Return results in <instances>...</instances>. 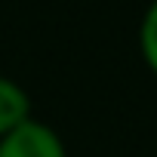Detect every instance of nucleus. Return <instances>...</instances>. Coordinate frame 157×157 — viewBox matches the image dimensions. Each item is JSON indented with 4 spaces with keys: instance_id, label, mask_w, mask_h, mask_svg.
<instances>
[{
    "instance_id": "7ed1b4c3",
    "label": "nucleus",
    "mask_w": 157,
    "mask_h": 157,
    "mask_svg": "<svg viewBox=\"0 0 157 157\" xmlns=\"http://www.w3.org/2000/svg\"><path fill=\"white\" fill-rule=\"evenodd\" d=\"M139 52L145 68L157 77V0H151L139 22Z\"/></svg>"
},
{
    "instance_id": "f257e3e1",
    "label": "nucleus",
    "mask_w": 157,
    "mask_h": 157,
    "mask_svg": "<svg viewBox=\"0 0 157 157\" xmlns=\"http://www.w3.org/2000/svg\"><path fill=\"white\" fill-rule=\"evenodd\" d=\"M0 157H68V148L49 123L31 117L0 139Z\"/></svg>"
},
{
    "instance_id": "f03ea898",
    "label": "nucleus",
    "mask_w": 157,
    "mask_h": 157,
    "mask_svg": "<svg viewBox=\"0 0 157 157\" xmlns=\"http://www.w3.org/2000/svg\"><path fill=\"white\" fill-rule=\"evenodd\" d=\"M25 120H31V96L22 83L0 74V139L22 126Z\"/></svg>"
}]
</instances>
